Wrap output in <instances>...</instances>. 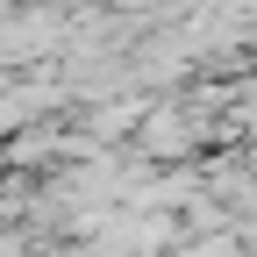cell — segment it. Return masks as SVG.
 Listing matches in <instances>:
<instances>
[{"mask_svg":"<svg viewBox=\"0 0 257 257\" xmlns=\"http://www.w3.org/2000/svg\"><path fill=\"white\" fill-rule=\"evenodd\" d=\"M136 157H150V165H172V157H193L200 143H214V128H200L186 107H143V121H136Z\"/></svg>","mask_w":257,"mask_h":257,"instance_id":"cell-1","label":"cell"},{"mask_svg":"<svg viewBox=\"0 0 257 257\" xmlns=\"http://www.w3.org/2000/svg\"><path fill=\"white\" fill-rule=\"evenodd\" d=\"M57 100V86H22V93H0V136H15V128H29L43 107Z\"/></svg>","mask_w":257,"mask_h":257,"instance_id":"cell-2","label":"cell"}]
</instances>
